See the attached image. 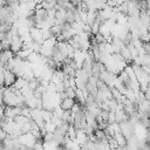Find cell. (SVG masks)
<instances>
[{
	"mask_svg": "<svg viewBox=\"0 0 150 150\" xmlns=\"http://www.w3.org/2000/svg\"><path fill=\"white\" fill-rule=\"evenodd\" d=\"M32 0H19V2H20V5H23V4H28V2H30Z\"/></svg>",
	"mask_w": 150,
	"mask_h": 150,
	"instance_id": "3",
	"label": "cell"
},
{
	"mask_svg": "<svg viewBox=\"0 0 150 150\" xmlns=\"http://www.w3.org/2000/svg\"><path fill=\"white\" fill-rule=\"evenodd\" d=\"M75 98H68V97H66V98H63L62 101H61V104H60V108L62 109V110H70L71 108H73V105L75 104Z\"/></svg>",
	"mask_w": 150,
	"mask_h": 150,
	"instance_id": "2",
	"label": "cell"
},
{
	"mask_svg": "<svg viewBox=\"0 0 150 150\" xmlns=\"http://www.w3.org/2000/svg\"><path fill=\"white\" fill-rule=\"evenodd\" d=\"M16 81V75L9 70L8 68H5V73H4V86L6 87H12Z\"/></svg>",
	"mask_w": 150,
	"mask_h": 150,
	"instance_id": "1",
	"label": "cell"
}]
</instances>
